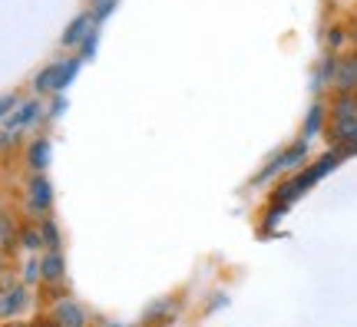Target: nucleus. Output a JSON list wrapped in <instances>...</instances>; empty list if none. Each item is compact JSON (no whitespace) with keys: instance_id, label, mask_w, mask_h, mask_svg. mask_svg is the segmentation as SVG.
<instances>
[{"instance_id":"f257e3e1","label":"nucleus","mask_w":357,"mask_h":327,"mask_svg":"<svg viewBox=\"0 0 357 327\" xmlns=\"http://www.w3.org/2000/svg\"><path fill=\"white\" fill-rule=\"evenodd\" d=\"M24 301H26L24 288H13V291H7V294L0 298V317H10V314H17V311L24 307Z\"/></svg>"},{"instance_id":"f03ea898","label":"nucleus","mask_w":357,"mask_h":327,"mask_svg":"<svg viewBox=\"0 0 357 327\" xmlns=\"http://www.w3.org/2000/svg\"><path fill=\"white\" fill-rule=\"evenodd\" d=\"M56 317L63 321V327H79L83 324V314H79L73 304H60V311H56Z\"/></svg>"},{"instance_id":"7ed1b4c3","label":"nucleus","mask_w":357,"mask_h":327,"mask_svg":"<svg viewBox=\"0 0 357 327\" xmlns=\"http://www.w3.org/2000/svg\"><path fill=\"white\" fill-rule=\"evenodd\" d=\"M60 268H63V264H60V258H56V254H47V258H43V275L50 277H60Z\"/></svg>"},{"instance_id":"20e7f679","label":"nucleus","mask_w":357,"mask_h":327,"mask_svg":"<svg viewBox=\"0 0 357 327\" xmlns=\"http://www.w3.org/2000/svg\"><path fill=\"white\" fill-rule=\"evenodd\" d=\"M344 40H347V30L334 26L331 33H328V47H331V50H341V47H344Z\"/></svg>"},{"instance_id":"39448f33","label":"nucleus","mask_w":357,"mask_h":327,"mask_svg":"<svg viewBox=\"0 0 357 327\" xmlns=\"http://www.w3.org/2000/svg\"><path fill=\"white\" fill-rule=\"evenodd\" d=\"M347 40H351V43L357 47V17L351 20V26H347Z\"/></svg>"}]
</instances>
